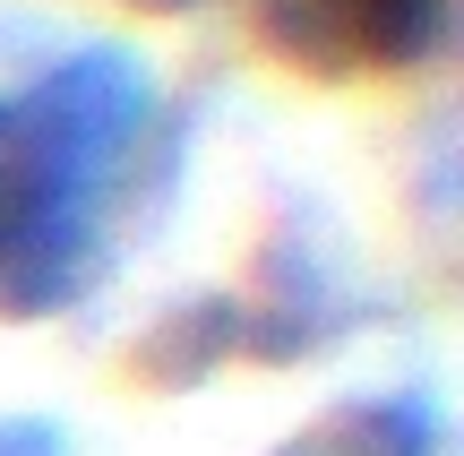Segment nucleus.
<instances>
[{"label": "nucleus", "mask_w": 464, "mask_h": 456, "mask_svg": "<svg viewBox=\"0 0 464 456\" xmlns=\"http://www.w3.org/2000/svg\"><path fill=\"white\" fill-rule=\"evenodd\" d=\"M155 130L138 52L86 44L0 95V319L86 302Z\"/></svg>", "instance_id": "obj_1"}, {"label": "nucleus", "mask_w": 464, "mask_h": 456, "mask_svg": "<svg viewBox=\"0 0 464 456\" xmlns=\"http://www.w3.org/2000/svg\"><path fill=\"white\" fill-rule=\"evenodd\" d=\"M249 34L301 78H379L448 44V0H249Z\"/></svg>", "instance_id": "obj_2"}, {"label": "nucleus", "mask_w": 464, "mask_h": 456, "mask_svg": "<svg viewBox=\"0 0 464 456\" xmlns=\"http://www.w3.org/2000/svg\"><path fill=\"white\" fill-rule=\"evenodd\" d=\"M276 456H439V413L421 396H344Z\"/></svg>", "instance_id": "obj_3"}, {"label": "nucleus", "mask_w": 464, "mask_h": 456, "mask_svg": "<svg viewBox=\"0 0 464 456\" xmlns=\"http://www.w3.org/2000/svg\"><path fill=\"white\" fill-rule=\"evenodd\" d=\"M0 456H69V431L34 413H0Z\"/></svg>", "instance_id": "obj_4"}, {"label": "nucleus", "mask_w": 464, "mask_h": 456, "mask_svg": "<svg viewBox=\"0 0 464 456\" xmlns=\"http://www.w3.org/2000/svg\"><path fill=\"white\" fill-rule=\"evenodd\" d=\"M138 9H198V0H138Z\"/></svg>", "instance_id": "obj_5"}]
</instances>
